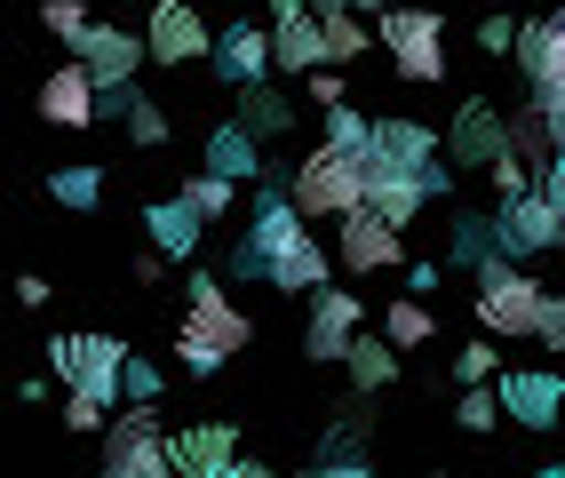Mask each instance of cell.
Here are the masks:
<instances>
[{
	"instance_id": "d4e9b609",
	"label": "cell",
	"mask_w": 565,
	"mask_h": 478,
	"mask_svg": "<svg viewBox=\"0 0 565 478\" xmlns=\"http://www.w3.org/2000/svg\"><path fill=\"white\" fill-rule=\"evenodd\" d=\"M423 208H430V183H423V176H383V168H374V183H366V215H383V224L406 232Z\"/></svg>"
},
{
	"instance_id": "277c9868",
	"label": "cell",
	"mask_w": 565,
	"mask_h": 478,
	"mask_svg": "<svg viewBox=\"0 0 565 478\" xmlns=\"http://www.w3.org/2000/svg\"><path fill=\"white\" fill-rule=\"evenodd\" d=\"M49 367L64 375V391H88V399H128V343L111 336H56Z\"/></svg>"
},
{
	"instance_id": "4316f807",
	"label": "cell",
	"mask_w": 565,
	"mask_h": 478,
	"mask_svg": "<svg viewBox=\"0 0 565 478\" xmlns=\"http://www.w3.org/2000/svg\"><path fill=\"white\" fill-rule=\"evenodd\" d=\"M175 200H183V208H192V215H200V224H223V215H232V208H239V183H232V176H215V168H192V176H183V183H175Z\"/></svg>"
},
{
	"instance_id": "d590c367",
	"label": "cell",
	"mask_w": 565,
	"mask_h": 478,
	"mask_svg": "<svg viewBox=\"0 0 565 478\" xmlns=\"http://www.w3.org/2000/svg\"><path fill=\"white\" fill-rule=\"evenodd\" d=\"M455 375H462V391H470V383H502V375H494V336L462 343V351H455Z\"/></svg>"
},
{
	"instance_id": "9a60e30c",
	"label": "cell",
	"mask_w": 565,
	"mask_h": 478,
	"mask_svg": "<svg viewBox=\"0 0 565 478\" xmlns=\"http://www.w3.org/2000/svg\"><path fill=\"white\" fill-rule=\"evenodd\" d=\"M207 64H215V81H223V88H255V81H271V72H279V64H271V24H223Z\"/></svg>"
},
{
	"instance_id": "f907efd6",
	"label": "cell",
	"mask_w": 565,
	"mask_h": 478,
	"mask_svg": "<svg viewBox=\"0 0 565 478\" xmlns=\"http://www.w3.org/2000/svg\"><path fill=\"white\" fill-rule=\"evenodd\" d=\"M96 478H136V470H120V463H104V470H96Z\"/></svg>"
},
{
	"instance_id": "ab89813d",
	"label": "cell",
	"mask_w": 565,
	"mask_h": 478,
	"mask_svg": "<svg viewBox=\"0 0 565 478\" xmlns=\"http://www.w3.org/2000/svg\"><path fill=\"white\" fill-rule=\"evenodd\" d=\"M303 96L319 104V113H334V104H351V88H343V72H334V64H327V72H311V81H303Z\"/></svg>"
},
{
	"instance_id": "1f68e13d",
	"label": "cell",
	"mask_w": 565,
	"mask_h": 478,
	"mask_svg": "<svg viewBox=\"0 0 565 478\" xmlns=\"http://www.w3.org/2000/svg\"><path fill=\"white\" fill-rule=\"evenodd\" d=\"M41 32L64 41V49H81L88 32H96V17H88V0H41Z\"/></svg>"
},
{
	"instance_id": "f5cc1de1",
	"label": "cell",
	"mask_w": 565,
	"mask_h": 478,
	"mask_svg": "<svg viewBox=\"0 0 565 478\" xmlns=\"http://www.w3.org/2000/svg\"><path fill=\"white\" fill-rule=\"evenodd\" d=\"M430 478H446V470H430Z\"/></svg>"
},
{
	"instance_id": "7402d4cb",
	"label": "cell",
	"mask_w": 565,
	"mask_h": 478,
	"mask_svg": "<svg viewBox=\"0 0 565 478\" xmlns=\"http://www.w3.org/2000/svg\"><path fill=\"white\" fill-rule=\"evenodd\" d=\"M200 168L232 176V183H255V176H263V136H255V128H239V120H215V128H207V160H200Z\"/></svg>"
},
{
	"instance_id": "9c48e42d",
	"label": "cell",
	"mask_w": 565,
	"mask_h": 478,
	"mask_svg": "<svg viewBox=\"0 0 565 478\" xmlns=\"http://www.w3.org/2000/svg\"><path fill=\"white\" fill-rule=\"evenodd\" d=\"M359 319H366V311H359L351 287H319V296H311V319H303V359L343 367V359H351V343L366 336Z\"/></svg>"
},
{
	"instance_id": "d6a6232c",
	"label": "cell",
	"mask_w": 565,
	"mask_h": 478,
	"mask_svg": "<svg viewBox=\"0 0 565 478\" xmlns=\"http://www.w3.org/2000/svg\"><path fill=\"white\" fill-rule=\"evenodd\" d=\"M168 136H175V120H168V104H152V96H136V113H128V144H136V152H160Z\"/></svg>"
},
{
	"instance_id": "bcb514c9",
	"label": "cell",
	"mask_w": 565,
	"mask_h": 478,
	"mask_svg": "<svg viewBox=\"0 0 565 478\" xmlns=\"http://www.w3.org/2000/svg\"><path fill=\"white\" fill-rule=\"evenodd\" d=\"M542 192H550V200H557V208H565V152H557V160H550V168H542Z\"/></svg>"
},
{
	"instance_id": "ac0fdd59",
	"label": "cell",
	"mask_w": 565,
	"mask_h": 478,
	"mask_svg": "<svg viewBox=\"0 0 565 478\" xmlns=\"http://www.w3.org/2000/svg\"><path fill=\"white\" fill-rule=\"evenodd\" d=\"M72 56H81V64L96 72V88H136V72L152 64L143 32H120V24H96V32H88V41L72 49Z\"/></svg>"
},
{
	"instance_id": "83f0119b",
	"label": "cell",
	"mask_w": 565,
	"mask_h": 478,
	"mask_svg": "<svg viewBox=\"0 0 565 478\" xmlns=\"http://www.w3.org/2000/svg\"><path fill=\"white\" fill-rule=\"evenodd\" d=\"M232 120H239V128H255L263 144H271V136H287V128H295V104H287L271 81H255V88H239V113H232Z\"/></svg>"
},
{
	"instance_id": "4dcf8cb0",
	"label": "cell",
	"mask_w": 565,
	"mask_h": 478,
	"mask_svg": "<svg viewBox=\"0 0 565 478\" xmlns=\"http://www.w3.org/2000/svg\"><path fill=\"white\" fill-rule=\"evenodd\" d=\"M49 200H56V208H72V215H88V208L104 200V168H96V160L56 168V176H49Z\"/></svg>"
},
{
	"instance_id": "f35d334b",
	"label": "cell",
	"mask_w": 565,
	"mask_h": 478,
	"mask_svg": "<svg viewBox=\"0 0 565 478\" xmlns=\"http://www.w3.org/2000/svg\"><path fill=\"white\" fill-rule=\"evenodd\" d=\"M128 407H160V367L128 351Z\"/></svg>"
},
{
	"instance_id": "f546056e",
	"label": "cell",
	"mask_w": 565,
	"mask_h": 478,
	"mask_svg": "<svg viewBox=\"0 0 565 478\" xmlns=\"http://www.w3.org/2000/svg\"><path fill=\"white\" fill-rule=\"evenodd\" d=\"M383 336H391L398 351H423V343L438 336V304H423V296H398V304L383 311Z\"/></svg>"
},
{
	"instance_id": "ba28073f",
	"label": "cell",
	"mask_w": 565,
	"mask_h": 478,
	"mask_svg": "<svg viewBox=\"0 0 565 478\" xmlns=\"http://www.w3.org/2000/svg\"><path fill=\"white\" fill-rule=\"evenodd\" d=\"M271 64L295 72V81H311V72H327V24L319 9H303V0H271Z\"/></svg>"
},
{
	"instance_id": "8d00e7d4",
	"label": "cell",
	"mask_w": 565,
	"mask_h": 478,
	"mask_svg": "<svg viewBox=\"0 0 565 478\" xmlns=\"http://www.w3.org/2000/svg\"><path fill=\"white\" fill-rule=\"evenodd\" d=\"M64 431H111V399H88V391H64Z\"/></svg>"
},
{
	"instance_id": "60d3db41",
	"label": "cell",
	"mask_w": 565,
	"mask_h": 478,
	"mask_svg": "<svg viewBox=\"0 0 565 478\" xmlns=\"http://www.w3.org/2000/svg\"><path fill=\"white\" fill-rule=\"evenodd\" d=\"M534 343H542V351H565V296H550V304H542V327H534Z\"/></svg>"
},
{
	"instance_id": "5b68a950",
	"label": "cell",
	"mask_w": 565,
	"mask_h": 478,
	"mask_svg": "<svg viewBox=\"0 0 565 478\" xmlns=\"http://www.w3.org/2000/svg\"><path fill=\"white\" fill-rule=\"evenodd\" d=\"M374 41L391 49L398 81H446V17L438 9H391L374 24Z\"/></svg>"
},
{
	"instance_id": "b9f144b4",
	"label": "cell",
	"mask_w": 565,
	"mask_h": 478,
	"mask_svg": "<svg viewBox=\"0 0 565 478\" xmlns=\"http://www.w3.org/2000/svg\"><path fill=\"white\" fill-rule=\"evenodd\" d=\"M438 287H446V264H406V296L438 304Z\"/></svg>"
},
{
	"instance_id": "816d5d0a",
	"label": "cell",
	"mask_w": 565,
	"mask_h": 478,
	"mask_svg": "<svg viewBox=\"0 0 565 478\" xmlns=\"http://www.w3.org/2000/svg\"><path fill=\"white\" fill-rule=\"evenodd\" d=\"M398 9H423V0H398Z\"/></svg>"
},
{
	"instance_id": "f6af8a7d",
	"label": "cell",
	"mask_w": 565,
	"mask_h": 478,
	"mask_svg": "<svg viewBox=\"0 0 565 478\" xmlns=\"http://www.w3.org/2000/svg\"><path fill=\"white\" fill-rule=\"evenodd\" d=\"M303 478H374V470H366V463H311Z\"/></svg>"
},
{
	"instance_id": "e575fe53",
	"label": "cell",
	"mask_w": 565,
	"mask_h": 478,
	"mask_svg": "<svg viewBox=\"0 0 565 478\" xmlns=\"http://www.w3.org/2000/svg\"><path fill=\"white\" fill-rule=\"evenodd\" d=\"M502 415H510V407H502V391H486V383H470V391H462V407H455L462 431H494Z\"/></svg>"
},
{
	"instance_id": "836d02e7",
	"label": "cell",
	"mask_w": 565,
	"mask_h": 478,
	"mask_svg": "<svg viewBox=\"0 0 565 478\" xmlns=\"http://www.w3.org/2000/svg\"><path fill=\"white\" fill-rule=\"evenodd\" d=\"M327 144H343V152H374V120L359 113V104H334V113H327Z\"/></svg>"
},
{
	"instance_id": "8fae6325",
	"label": "cell",
	"mask_w": 565,
	"mask_h": 478,
	"mask_svg": "<svg viewBox=\"0 0 565 478\" xmlns=\"http://www.w3.org/2000/svg\"><path fill=\"white\" fill-rule=\"evenodd\" d=\"M502 407H510V423H525V431H557L565 423V375H550V367H502Z\"/></svg>"
},
{
	"instance_id": "7a4b0ae2",
	"label": "cell",
	"mask_w": 565,
	"mask_h": 478,
	"mask_svg": "<svg viewBox=\"0 0 565 478\" xmlns=\"http://www.w3.org/2000/svg\"><path fill=\"white\" fill-rule=\"evenodd\" d=\"M366 183H374V152H343V144L319 136V152L287 176V200L303 215H359L366 208Z\"/></svg>"
},
{
	"instance_id": "7bdbcfd3",
	"label": "cell",
	"mask_w": 565,
	"mask_h": 478,
	"mask_svg": "<svg viewBox=\"0 0 565 478\" xmlns=\"http://www.w3.org/2000/svg\"><path fill=\"white\" fill-rule=\"evenodd\" d=\"M49 296H56V287H49V279H41V272H24V279H17V304H24V311H41V304H49Z\"/></svg>"
},
{
	"instance_id": "3957f363",
	"label": "cell",
	"mask_w": 565,
	"mask_h": 478,
	"mask_svg": "<svg viewBox=\"0 0 565 478\" xmlns=\"http://www.w3.org/2000/svg\"><path fill=\"white\" fill-rule=\"evenodd\" d=\"M542 304H550V287L534 272H518L510 255H494V264L478 272V327L486 336H502V343H525L542 327Z\"/></svg>"
},
{
	"instance_id": "484cf974",
	"label": "cell",
	"mask_w": 565,
	"mask_h": 478,
	"mask_svg": "<svg viewBox=\"0 0 565 478\" xmlns=\"http://www.w3.org/2000/svg\"><path fill=\"white\" fill-rule=\"evenodd\" d=\"M343 375H351V391H366V399L391 391V383H398V343H391V336H359L351 359H343Z\"/></svg>"
},
{
	"instance_id": "30bf717a",
	"label": "cell",
	"mask_w": 565,
	"mask_h": 478,
	"mask_svg": "<svg viewBox=\"0 0 565 478\" xmlns=\"http://www.w3.org/2000/svg\"><path fill=\"white\" fill-rule=\"evenodd\" d=\"M143 49H152V64H200V56H215V24L192 9V0H152Z\"/></svg>"
},
{
	"instance_id": "44dd1931",
	"label": "cell",
	"mask_w": 565,
	"mask_h": 478,
	"mask_svg": "<svg viewBox=\"0 0 565 478\" xmlns=\"http://www.w3.org/2000/svg\"><path fill=\"white\" fill-rule=\"evenodd\" d=\"M327 272H334V255L303 232V240H295V247H279L271 255V279H263V287H279V296H319V287H327Z\"/></svg>"
},
{
	"instance_id": "74e56055",
	"label": "cell",
	"mask_w": 565,
	"mask_h": 478,
	"mask_svg": "<svg viewBox=\"0 0 565 478\" xmlns=\"http://www.w3.org/2000/svg\"><path fill=\"white\" fill-rule=\"evenodd\" d=\"M518 32H525V17H510V9H494V17H486V24H478V49H486V56H518Z\"/></svg>"
},
{
	"instance_id": "2e32d148",
	"label": "cell",
	"mask_w": 565,
	"mask_h": 478,
	"mask_svg": "<svg viewBox=\"0 0 565 478\" xmlns=\"http://www.w3.org/2000/svg\"><path fill=\"white\" fill-rule=\"evenodd\" d=\"M168 463H175V478L232 470L239 463V423H183V431H168Z\"/></svg>"
},
{
	"instance_id": "e0dca14e",
	"label": "cell",
	"mask_w": 565,
	"mask_h": 478,
	"mask_svg": "<svg viewBox=\"0 0 565 478\" xmlns=\"http://www.w3.org/2000/svg\"><path fill=\"white\" fill-rule=\"evenodd\" d=\"M557 240H565V208L542 192V183H534V192H518V200H502V247L510 255H542Z\"/></svg>"
},
{
	"instance_id": "ffe728a7",
	"label": "cell",
	"mask_w": 565,
	"mask_h": 478,
	"mask_svg": "<svg viewBox=\"0 0 565 478\" xmlns=\"http://www.w3.org/2000/svg\"><path fill=\"white\" fill-rule=\"evenodd\" d=\"M494 255H510L502 247V215H478V208H462L455 224H446V264H462L470 279L494 264Z\"/></svg>"
},
{
	"instance_id": "7c38bea8",
	"label": "cell",
	"mask_w": 565,
	"mask_h": 478,
	"mask_svg": "<svg viewBox=\"0 0 565 478\" xmlns=\"http://www.w3.org/2000/svg\"><path fill=\"white\" fill-rule=\"evenodd\" d=\"M518 72H525V88H534V96H565V0H557L550 17H525Z\"/></svg>"
},
{
	"instance_id": "c3c4849f",
	"label": "cell",
	"mask_w": 565,
	"mask_h": 478,
	"mask_svg": "<svg viewBox=\"0 0 565 478\" xmlns=\"http://www.w3.org/2000/svg\"><path fill=\"white\" fill-rule=\"evenodd\" d=\"M351 9H359L366 24H383V17H391V0H351Z\"/></svg>"
},
{
	"instance_id": "7dc6e473",
	"label": "cell",
	"mask_w": 565,
	"mask_h": 478,
	"mask_svg": "<svg viewBox=\"0 0 565 478\" xmlns=\"http://www.w3.org/2000/svg\"><path fill=\"white\" fill-rule=\"evenodd\" d=\"M215 478H279V470H271V463H255V455H239L232 470H215Z\"/></svg>"
},
{
	"instance_id": "d6986e66",
	"label": "cell",
	"mask_w": 565,
	"mask_h": 478,
	"mask_svg": "<svg viewBox=\"0 0 565 478\" xmlns=\"http://www.w3.org/2000/svg\"><path fill=\"white\" fill-rule=\"evenodd\" d=\"M430 160H446V136H430L423 120H374V168L383 176H423Z\"/></svg>"
},
{
	"instance_id": "8992f818",
	"label": "cell",
	"mask_w": 565,
	"mask_h": 478,
	"mask_svg": "<svg viewBox=\"0 0 565 478\" xmlns=\"http://www.w3.org/2000/svg\"><path fill=\"white\" fill-rule=\"evenodd\" d=\"M104 463H120V470H136V478H175L160 407H120V415H111V431H104Z\"/></svg>"
},
{
	"instance_id": "6da1fadb",
	"label": "cell",
	"mask_w": 565,
	"mask_h": 478,
	"mask_svg": "<svg viewBox=\"0 0 565 478\" xmlns=\"http://www.w3.org/2000/svg\"><path fill=\"white\" fill-rule=\"evenodd\" d=\"M247 343H255V319L223 296V279H215V272H192V279H183V327H175L183 375H215V367L239 359Z\"/></svg>"
},
{
	"instance_id": "5bb4252c",
	"label": "cell",
	"mask_w": 565,
	"mask_h": 478,
	"mask_svg": "<svg viewBox=\"0 0 565 478\" xmlns=\"http://www.w3.org/2000/svg\"><path fill=\"white\" fill-rule=\"evenodd\" d=\"M334 255H343V272H398L406 264V232L359 208V215H343V232H334Z\"/></svg>"
},
{
	"instance_id": "681fc988",
	"label": "cell",
	"mask_w": 565,
	"mask_h": 478,
	"mask_svg": "<svg viewBox=\"0 0 565 478\" xmlns=\"http://www.w3.org/2000/svg\"><path fill=\"white\" fill-rule=\"evenodd\" d=\"M525 478H565V463H542V470H525Z\"/></svg>"
},
{
	"instance_id": "4fadbf2b",
	"label": "cell",
	"mask_w": 565,
	"mask_h": 478,
	"mask_svg": "<svg viewBox=\"0 0 565 478\" xmlns=\"http://www.w3.org/2000/svg\"><path fill=\"white\" fill-rule=\"evenodd\" d=\"M41 120L49 128H88V120H104V88H96V72L72 56V64H56L49 81H41Z\"/></svg>"
},
{
	"instance_id": "52a82bcc",
	"label": "cell",
	"mask_w": 565,
	"mask_h": 478,
	"mask_svg": "<svg viewBox=\"0 0 565 478\" xmlns=\"http://www.w3.org/2000/svg\"><path fill=\"white\" fill-rule=\"evenodd\" d=\"M446 160H455V168H486V176L510 160V113L494 96H470L455 113V128H446Z\"/></svg>"
},
{
	"instance_id": "f1b7e54d",
	"label": "cell",
	"mask_w": 565,
	"mask_h": 478,
	"mask_svg": "<svg viewBox=\"0 0 565 478\" xmlns=\"http://www.w3.org/2000/svg\"><path fill=\"white\" fill-rule=\"evenodd\" d=\"M319 24H327V56H334V64H359V56H366V41H374L366 17L351 9V0H319Z\"/></svg>"
},
{
	"instance_id": "ee69618b",
	"label": "cell",
	"mask_w": 565,
	"mask_h": 478,
	"mask_svg": "<svg viewBox=\"0 0 565 478\" xmlns=\"http://www.w3.org/2000/svg\"><path fill=\"white\" fill-rule=\"evenodd\" d=\"M128 272H136L143 287H152V279H168V255H160V247H143V255H136V264H128Z\"/></svg>"
},
{
	"instance_id": "603a6c76",
	"label": "cell",
	"mask_w": 565,
	"mask_h": 478,
	"mask_svg": "<svg viewBox=\"0 0 565 478\" xmlns=\"http://www.w3.org/2000/svg\"><path fill=\"white\" fill-rule=\"evenodd\" d=\"M334 423L319 431V463H366V438H374V415H366V391H351L343 407H327Z\"/></svg>"
},
{
	"instance_id": "cb8c5ba5",
	"label": "cell",
	"mask_w": 565,
	"mask_h": 478,
	"mask_svg": "<svg viewBox=\"0 0 565 478\" xmlns=\"http://www.w3.org/2000/svg\"><path fill=\"white\" fill-rule=\"evenodd\" d=\"M143 232H152V247L168 255V264H183V255H200V240H207V224L183 200H152L143 208Z\"/></svg>"
}]
</instances>
